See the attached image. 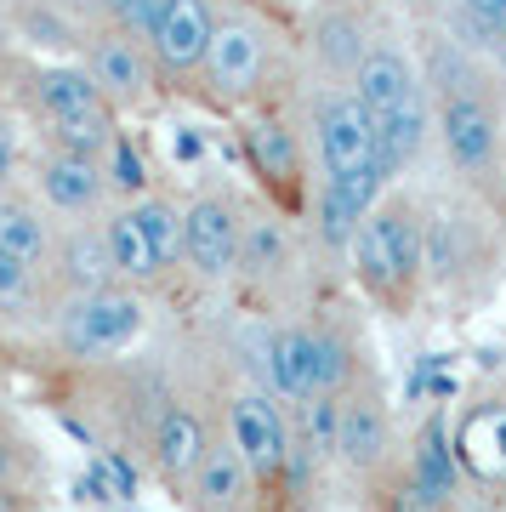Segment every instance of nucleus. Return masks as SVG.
I'll return each instance as SVG.
<instances>
[{
    "label": "nucleus",
    "instance_id": "obj_3",
    "mask_svg": "<svg viewBox=\"0 0 506 512\" xmlns=\"http://www.w3.org/2000/svg\"><path fill=\"white\" fill-rule=\"evenodd\" d=\"M501 268V222L489 200H444L427 205V291L478 296Z\"/></svg>",
    "mask_w": 506,
    "mask_h": 512
},
{
    "label": "nucleus",
    "instance_id": "obj_13",
    "mask_svg": "<svg viewBox=\"0 0 506 512\" xmlns=\"http://www.w3.org/2000/svg\"><path fill=\"white\" fill-rule=\"evenodd\" d=\"M120 285L114 274V256H109V234L103 222H63L52 245V262H46V296L57 302H74V296H97Z\"/></svg>",
    "mask_w": 506,
    "mask_h": 512
},
{
    "label": "nucleus",
    "instance_id": "obj_23",
    "mask_svg": "<svg viewBox=\"0 0 506 512\" xmlns=\"http://www.w3.org/2000/svg\"><path fill=\"white\" fill-rule=\"evenodd\" d=\"M268 387L290 404H313V330L308 319H290L268 336Z\"/></svg>",
    "mask_w": 506,
    "mask_h": 512
},
{
    "label": "nucleus",
    "instance_id": "obj_19",
    "mask_svg": "<svg viewBox=\"0 0 506 512\" xmlns=\"http://www.w3.org/2000/svg\"><path fill=\"white\" fill-rule=\"evenodd\" d=\"M421 92H427V80L416 74L410 52H398V46H370V57L353 74V97L364 103L370 120H387V114L410 109Z\"/></svg>",
    "mask_w": 506,
    "mask_h": 512
},
{
    "label": "nucleus",
    "instance_id": "obj_10",
    "mask_svg": "<svg viewBox=\"0 0 506 512\" xmlns=\"http://www.w3.org/2000/svg\"><path fill=\"white\" fill-rule=\"evenodd\" d=\"M182 211H188V256H182V268L199 285H228L239 274V239H245L239 194L234 188H205Z\"/></svg>",
    "mask_w": 506,
    "mask_h": 512
},
{
    "label": "nucleus",
    "instance_id": "obj_34",
    "mask_svg": "<svg viewBox=\"0 0 506 512\" xmlns=\"http://www.w3.org/2000/svg\"><path fill=\"white\" fill-rule=\"evenodd\" d=\"M0 512H35L23 490H0Z\"/></svg>",
    "mask_w": 506,
    "mask_h": 512
},
{
    "label": "nucleus",
    "instance_id": "obj_2",
    "mask_svg": "<svg viewBox=\"0 0 506 512\" xmlns=\"http://www.w3.org/2000/svg\"><path fill=\"white\" fill-rule=\"evenodd\" d=\"M433 103H438V143L444 160L455 165V177L478 194L495 200L501 188V109L489 103L484 80L467 63H438L433 69Z\"/></svg>",
    "mask_w": 506,
    "mask_h": 512
},
{
    "label": "nucleus",
    "instance_id": "obj_7",
    "mask_svg": "<svg viewBox=\"0 0 506 512\" xmlns=\"http://www.w3.org/2000/svg\"><path fill=\"white\" fill-rule=\"evenodd\" d=\"M228 439H234V450L245 456V467L262 484V507L279 501L290 450H296V421H290L285 399L273 387H239L228 399Z\"/></svg>",
    "mask_w": 506,
    "mask_h": 512
},
{
    "label": "nucleus",
    "instance_id": "obj_29",
    "mask_svg": "<svg viewBox=\"0 0 506 512\" xmlns=\"http://www.w3.org/2000/svg\"><path fill=\"white\" fill-rule=\"evenodd\" d=\"M376 512H444V507L410 478V467H398L376 484Z\"/></svg>",
    "mask_w": 506,
    "mask_h": 512
},
{
    "label": "nucleus",
    "instance_id": "obj_16",
    "mask_svg": "<svg viewBox=\"0 0 506 512\" xmlns=\"http://www.w3.org/2000/svg\"><path fill=\"white\" fill-rule=\"evenodd\" d=\"M211 444H217V433L205 427V416L194 404H182V399H165L154 410V421H148V461H154V473L171 490H188V478L199 473V461H205Z\"/></svg>",
    "mask_w": 506,
    "mask_h": 512
},
{
    "label": "nucleus",
    "instance_id": "obj_27",
    "mask_svg": "<svg viewBox=\"0 0 506 512\" xmlns=\"http://www.w3.org/2000/svg\"><path fill=\"white\" fill-rule=\"evenodd\" d=\"M103 171H109V194L114 205H137L154 194V177H148V160H143V148L131 143L126 131L109 143V154H103Z\"/></svg>",
    "mask_w": 506,
    "mask_h": 512
},
{
    "label": "nucleus",
    "instance_id": "obj_25",
    "mask_svg": "<svg viewBox=\"0 0 506 512\" xmlns=\"http://www.w3.org/2000/svg\"><path fill=\"white\" fill-rule=\"evenodd\" d=\"M313 52H319V63H325V69L336 74V80H347V86H353L359 63L370 57L364 23L353 18V12H325V18L313 23Z\"/></svg>",
    "mask_w": 506,
    "mask_h": 512
},
{
    "label": "nucleus",
    "instance_id": "obj_22",
    "mask_svg": "<svg viewBox=\"0 0 506 512\" xmlns=\"http://www.w3.org/2000/svg\"><path fill=\"white\" fill-rule=\"evenodd\" d=\"M103 234H109V256H114L120 285H131V291L165 285V268H160V256H154V245H148V234H143L137 205H114L109 217H103Z\"/></svg>",
    "mask_w": 506,
    "mask_h": 512
},
{
    "label": "nucleus",
    "instance_id": "obj_26",
    "mask_svg": "<svg viewBox=\"0 0 506 512\" xmlns=\"http://www.w3.org/2000/svg\"><path fill=\"white\" fill-rule=\"evenodd\" d=\"M137 217H143V234L148 245H154V256H160V268L165 279L182 268V256H188V211H182L171 194H148V200H137Z\"/></svg>",
    "mask_w": 506,
    "mask_h": 512
},
{
    "label": "nucleus",
    "instance_id": "obj_6",
    "mask_svg": "<svg viewBox=\"0 0 506 512\" xmlns=\"http://www.w3.org/2000/svg\"><path fill=\"white\" fill-rule=\"evenodd\" d=\"M143 325V291H131V285H109L97 296H74V302L52 308V336L69 359H114L143 336Z\"/></svg>",
    "mask_w": 506,
    "mask_h": 512
},
{
    "label": "nucleus",
    "instance_id": "obj_35",
    "mask_svg": "<svg viewBox=\"0 0 506 512\" xmlns=\"http://www.w3.org/2000/svg\"><path fill=\"white\" fill-rule=\"evenodd\" d=\"M501 69H506V40H501Z\"/></svg>",
    "mask_w": 506,
    "mask_h": 512
},
{
    "label": "nucleus",
    "instance_id": "obj_17",
    "mask_svg": "<svg viewBox=\"0 0 506 512\" xmlns=\"http://www.w3.org/2000/svg\"><path fill=\"white\" fill-rule=\"evenodd\" d=\"M182 501L194 512H256L262 507V484H256V473L245 467V456L234 450L228 433H217V444L205 450V461H199V473L188 478Z\"/></svg>",
    "mask_w": 506,
    "mask_h": 512
},
{
    "label": "nucleus",
    "instance_id": "obj_30",
    "mask_svg": "<svg viewBox=\"0 0 506 512\" xmlns=\"http://www.w3.org/2000/svg\"><path fill=\"white\" fill-rule=\"evenodd\" d=\"M103 6H109V23H114V29H131V35L148 40V29H154V18H160L165 0H103Z\"/></svg>",
    "mask_w": 506,
    "mask_h": 512
},
{
    "label": "nucleus",
    "instance_id": "obj_21",
    "mask_svg": "<svg viewBox=\"0 0 506 512\" xmlns=\"http://www.w3.org/2000/svg\"><path fill=\"white\" fill-rule=\"evenodd\" d=\"M52 245H57V222L52 211L18 188H0V251L23 256V262H35L40 274H46V262H52Z\"/></svg>",
    "mask_w": 506,
    "mask_h": 512
},
{
    "label": "nucleus",
    "instance_id": "obj_24",
    "mask_svg": "<svg viewBox=\"0 0 506 512\" xmlns=\"http://www.w3.org/2000/svg\"><path fill=\"white\" fill-rule=\"evenodd\" d=\"M410 478H416L421 490L433 495L438 507L450 512V495H455V456H450V416L433 410V416L416 427V439H410V456H404Z\"/></svg>",
    "mask_w": 506,
    "mask_h": 512
},
{
    "label": "nucleus",
    "instance_id": "obj_18",
    "mask_svg": "<svg viewBox=\"0 0 506 512\" xmlns=\"http://www.w3.org/2000/svg\"><path fill=\"white\" fill-rule=\"evenodd\" d=\"M296 274V239H290V217L285 211H245V239H239V285L251 291H273L279 279Z\"/></svg>",
    "mask_w": 506,
    "mask_h": 512
},
{
    "label": "nucleus",
    "instance_id": "obj_4",
    "mask_svg": "<svg viewBox=\"0 0 506 512\" xmlns=\"http://www.w3.org/2000/svg\"><path fill=\"white\" fill-rule=\"evenodd\" d=\"M313 143H319V188H336L353 205L376 211L387 194V177H381L376 126L353 97V86H330L313 103Z\"/></svg>",
    "mask_w": 506,
    "mask_h": 512
},
{
    "label": "nucleus",
    "instance_id": "obj_14",
    "mask_svg": "<svg viewBox=\"0 0 506 512\" xmlns=\"http://www.w3.org/2000/svg\"><path fill=\"white\" fill-rule=\"evenodd\" d=\"M205 80L217 103H256L268 92V35L245 18L217 23L211 57H205Z\"/></svg>",
    "mask_w": 506,
    "mask_h": 512
},
{
    "label": "nucleus",
    "instance_id": "obj_12",
    "mask_svg": "<svg viewBox=\"0 0 506 512\" xmlns=\"http://www.w3.org/2000/svg\"><path fill=\"white\" fill-rule=\"evenodd\" d=\"M35 188H40V205L63 222H103L114 211L109 171H103V160H91V154L46 148L35 160Z\"/></svg>",
    "mask_w": 506,
    "mask_h": 512
},
{
    "label": "nucleus",
    "instance_id": "obj_1",
    "mask_svg": "<svg viewBox=\"0 0 506 512\" xmlns=\"http://www.w3.org/2000/svg\"><path fill=\"white\" fill-rule=\"evenodd\" d=\"M347 274H353V285L381 313L404 319L421 302V291H427V205L410 200V194H398V188H387L381 205L359 222V234H353Z\"/></svg>",
    "mask_w": 506,
    "mask_h": 512
},
{
    "label": "nucleus",
    "instance_id": "obj_28",
    "mask_svg": "<svg viewBox=\"0 0 506 512\" xmlns=\"http://www.w3.org/2000/svg\"><path fill=\"white\" fill-rule=\"evenodd\" d=\"M46 302V274L23 256L0 251V319H29Z\"/></svg>",
    "mask_w": 506,
    "mask_h": 512
},
{
    "label": "nucleus",
    "instance_id": "obj_32",
    "mask_svg": "<svg viewBox=\"0 0 506 512\" xmlns=\"http://www.w3.org/2000/svg\"><path fill=\"white\" fill-rule=\"evenodd\" d=\"M18 160H23L18 131H12V120L0 114V188H12V177H18Z\"/></svg>",
    "mask_w": 506,
    "mask_h": 512
},
{
    "label": "nucleus",
    "instance_id": "obj_8",
    "mask_svg": "<svg viewBox=\"0 0 506 512\" xmlns=\"http://www.w3.org/2000/svg\"><path fill=\"white\" fill-rule=\"evenodd\" d=\"M336 461L347 473H359L364 484H381L387 473H398V433H393V404L381 393L376 376H364L353 393L342 399L336 416Z\"/></svg>",
    "mask_w": 506,
    "mask_h": 512
},
{
    "label": "nucleus",
    "instance_id": "obj_11",
    "mask_svg": "<svg viewBox=\"0 0 506 512\" xmlns=\"http://www.w3.org/2000/svg\"><path fill=\"white\" fill-rule=\"evenodd\" d=\"M86 74L97 80V92L109 97L114 109H148L154 86L165 80L148 40L131 35V29H114V23L86 40Z\"/></svg>",
    "mask_w": 506,
    "mask_h": 512
},
{
    "label": "nucleus",
    "instance_id": "obj_5",
    "mask_svg": "<svg viewBox=\"0 0 506 512\" xmlns=\"http://www.w3.org/2000/svg\"><path fill=\"white\" fill-rule=\"evenodd\" d=\"M29 97H35V114H40L52 148L103 160L109 143L120 137V109L97 92V80L86 74V63H46V69H35Z\"/></svg>",
    "mask_w": 506,
    "mask_h": 512
},
{
    "label": "nucleus",
    "instance_id": "obj_31",
    "mask_svg": "<svg viewBox=\"0 0 506 512\" xmlns=\"http://www.w3.org/2000/svg\"><path fill=\"white\" fill-rule=\"evenodd\" d=\"M29 444L0 421V490H23V473H29V456H23Z\"/></svg>",
    "mask_w": 506,
    "mask_h": 512
},
{
    "label": "nucleus",
    "instance_id": "obj_9",
    "mask_svg": "<svg viewBox=\"0 0 506 512\" xmlns=\"http://www.w3.org/2000/svg\"><path fill=\"white\" fill-rule=\"evenodd\" d=\"M239 143H245V165H251L262 200L273 211H285V217H308L313 188H308V154L296 143V131L279 114H256V120H245Z\"/></svg>",
    "mask_w": 506,
    "mask_h": 512
},
{
    "label": "nucleus",
    "instance_id": "obj_20",
    "mask_svg": "<svg viewBox=\"0 0 506 512\" xmlns=\"http://www.w3.org/2000/svg\"><path fill=\"white\" fill-rule=\"evenodd\" d=\"M308 330H313V399H347V393L370 376V370H364L359 336H353L336 313H313Z\"/></svg>",
    "mask_w": 506,
    "mask_h": 512
},
{
    "label": "nucleus",
    "instance_id": "obj_15",
    "mask_svg": "<svg viewBox=\"0 0 506 512\" xmlns=\"http://www.w3.org/2000/svg\"><path fill=\"white\" fill-rule=\"evenodd\" d=\"M211 40H217L211 0H165L154 29H148V52H154L165 80H188V74H205Z\"/></svg>",
    "mask_w": 506,
    "mask_h": 512
},
{
    "label": "nucleus",
    "instance_id": "obj_33",
    "mask_svg": "<svg viewBox=\"0 0 506 512\" xmlns=\"http://www.w3.org/2000/svg\"><path fill=\"white\" fill-rule=\"evenodd\" d=\"M467 12H472V18H484L489 29H501V35H506V0H467Z\"/></svg>",
    "mask_w": 506,
    "mask_h": 512
}]
</instances>
